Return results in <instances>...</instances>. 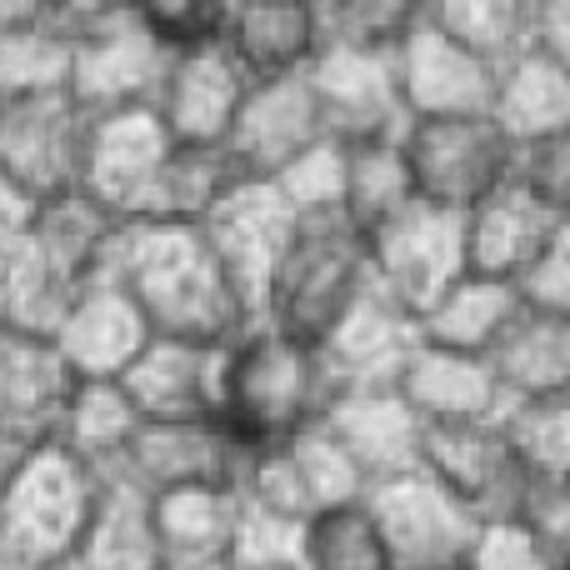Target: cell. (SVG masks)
<instances>
[{"mask_svg": "<svg viewBox=\"0 0 570 570\" xmlns=\"http://www.w3.org/2000/svg\"><path fill=\"white\" fill-rule=\"evenodd\" d=\"M106 281H116L146 315L150 335L166 341L226 345L246 325H256L200 226H166V220L120 226Z\"/></svg>", "mask_w": 570, "mask_h": 570, "instance_id": "obj_1", "label": "cell"}, {"mask_svg": "<svg viewBox=\"0 0 570 570\" xmlns=\"http://www.w3.org/2000/svg\"><path fill=\"white\" fill-rule=\"evenodd\" d=\"M335 401L331 365L315 345H301L271 325H246L220 345L216 425L240 451H266L325 421Z\"/></svg>", "mask_w": 570, "mask_h": 570, "instance_id": "obj_2", "label": "cell"}, {"mask_svg": "<svg viewBox=\"0 0 570 570\" xmlns=\"http://www.w3.org/2000/svg\"><path fill=\"white\" fill-rule=\"evenodd\" d=\"M365 285H371L365 236H355L341 216L295 220L266 281V295H261L256 325H271V331L321 351L335 325L351 315V305L365 295Z\"/></svg>", "mask_w": 570, "mask_h": 570, "instance_id": "obj_3", "label": "cell"}, {"mask_svg": "<svg viewBox=\"0 0 570 570\" xmlns=\"http://www.w3.org/2000/svg\"><path fill=\"white\" fill-rule=\"evenodd\" d=\"M401 156L415 200L445 216H471L521 176V146L495 126V116L405 120Z\"/></svg>", "mask_w": 570, "mask_h": 570, "instance_id": "obj_4", "label": "cell"}, {"mask_svg": "<svg viewBox=\"0 0 570 570\" xmlns=\"http://www.w3.org/2000/svg\"><path fill=\"white\" fill-rule=\"evenodd\" d=\"M166 60L136 6H70V96L90 116L150 106Z\"/></svg>", "mask_w": 570, "mask_h": 570, "instance_id": "obj_5", "label": "cell"}, {"mask_svg": "<svg viewBox=\"0 0 570 570\" xmlns=\"http://www.w3.org/2000/svg\"><path fill=\"white\" fill-rule=\"evenodd\" d=\"M86 136H90V110L70 90H40V96L6 100V116H0V176L20 190V200L30 210L76 196Z\"/></svg>", "mask_w": 570, "mask_h": 570, "instance_id": "obj_6", "label": "cell"}, {"mask_svg": "<svg viewBox=\"0 0 570 570\" xmlns=\"http://www.w3.org/2000/svg\"><path fill=\"white\" fill-rule=\"evenodd\" d=\"M170 150H176V140H170V130L160 126V116L150 106L90 116L86 160H80V196L106 210L110 220H120V226L150 220Z\"/></svg>", "mask_w": 570, "mask_h": 570, "instance_id": "obj_7", "label": "cell"}, {"mask_svg": "<svg viewBox=\"0 0 570 570\" xmlns=\"http://www.w3.org/2000/svg\"><path fill=\"white\" fill-rule=\"evenodd\" d=\"M236 491L291 525H311L321 515L341 511V505L365 501V481L345 461L341 445L325 435V425L291 435L281 445H266V451H250Z\"/></svg>", "mask_w": 570, "mask_h": 570, "instance_id": "obj_8", "label": "cell"}, {"mask_svg": "<svg viewBox=\"0 0 570 570\" xmlns=\"http://www.w3.org/2000/svg\"><path fill=\"white\" fill-rule=\"evenodd\" d=\"M365 511H371L395 570H461L475 546V531H481V521L425 471L371 485Z\"/></svg>", "mask_w": 570, "mask_h": 570, "instance_id": "obj_9", "label": "cell"}, {"mask_svg": "<svg viewBox=\"0 0 570 570\" xmlns=\"http://www.w3.org/2000/svg\"><path fill=\"white\" fill-rule=\"evenodd\" d=\"M365 256H371V281L421 321L425 305L465 276L461 216H445L415 200L375 236H365Z\"/></svg>", "mask_w": 570, "mask_h": 570, "instance_id": "obj_10", "label": "cell"}, {"mask_svg": "<svg viewBox=\"0 0 570 570\" xmlns=\"http://www.w3.org/2000/svg\"><path fill=\"white\" fill-rule=\"evenodd\" d=\"M421 471L431 475L445 495H455L481 525L515 521L525 495H531V475L515 461L501 421L461 425V431H425Z\"/></svg>", "mask_w": 570, "mask_h": 570, "instance_id": "obj_11", "label": "cell"}, {"mask_svg": "<svg viewBox=\"0 0 570 570\" xmlns=\"http://www.w3.org/2000/svg\"><path fill=\"white\" fill-rule=\"evenodd\" d=\"M395 90H401L405 120H445V116H491L495 70L455 46L431 16H415V26L395 46Z\"/></svg>", "mask_w": 570, "mask_h": 570, "instance_id": "obj_12", "label": "cell"}, {"mask_svg": "<svg viewBox=\"0 0 570 570\" xmlns=\"http://www.w3.org/2000/svg\"><path fill=\"white\" fill-rule=\"evenodd\" d=\"M321 140H331V130H325L311 80H250L246 100L236 110V126L226 136V156L246 180H276L285 166H295Z\"/></svg>", "mask_w": 570, "mask_h": 570, "instance_id": "obj_13", "label": "cell"}, {"mask_svg": "<svg viewBox=\"0 0 570 570\" xmlns=\"http://www.w3.org/2000/svg\"><path fill=\"white\" fill-rule=\"evenodd\" d=\"M240 465H246V451L216 421H156L140 425L116 471L106 475L156 501V495L190 491V485H236Z\"/></svg>", "mask_w": 570, "mask_h": 570, "instance_id": "obj_14", "label": "cell"}, {"mask_svg": "<svg viewBox=\"0 0 570 570\" xmlns=\"http://www.w3.org/2000/svg\"><path fill=\"white\" fill-rule=\"evenodd\" d=\"M305 80H311L325 130L335 140H375L405 130V106L401 90H395V50L325 40L321 56L305 70Z\"/></svg>", "mask_w": 570, "mask_h": 570, "instance_id": "obj_15", "label": "cell"}, {"mask_svg": "<svg viewBox=\"0 0 570 570\" xmlns=\"http://www.w3.org/2000/svg\"><path fill=\"white\" fill-rule=\"evenodd\" d=\"M200 230H206L216 261L226 266L230 285H236V295L246 301L250 321H256L266 281H271V271H276L291 230H295L291 206L281 200V190L271 186V180H236L230 196L210 210Z\"/></svg>", "mask_w": 570, "mask_h": 570, "instance_id": "obj_16", "label": "cell"}, {"mask_svg": "<svg viewBox=\"0 0 570 570\" xmlns=\"http://www.w3.org/2000/svg\"><path fill=\"white\" fill-rule=\"evenodd\" d=\"M421 351V325L401 301L365 285V295L351 305L341 325L331 331V341L321 345L325 365H331L335 395L341 391H395L411 365V355Z\"/></svg>", "mask_w": 570, "mask_h": 570, "instance_id": "obj_17", "label": "cell"}, {"mask_svg": "<svg viewBox=\"0 0 570 570\" xmlns=\"http://www.w3.org/2000/svg\"><path fill=\"white\" fill-rule=\"evenodd\" d=\"M246 90H250V76L226 56V46H200L166 60V76H160L150 110L160 116V126L170 130L176 146L216 150L226 146Z\"/></svg>", "mask_w": 570, "mask_h": 570, "instance_id": "obj_18", "label": "cell"}, {"mask_svg": "<svg viewBox=\"0 0 570 570\" xmlns=\"http://www.w3.org/2000/svg\"><path fill=\"white\" fill-rule=\"evenodd\" d=\"M80 381L60 361L56 341L0 331V435L26 451L60 441Z\"/></svg>", "mask_w": 570, "mask_h": 570, "instance_id": "obj_19", "label": "cell"}, {"mask_svg": "<svg viewBox=\"0 0 570 570\" xmlns=\"http://www.w3.org/2000/svg\"><path fill=\"white\" fill-rule=\"evenodd\" d=\"M325 435L345 451L365 491L395 475L421 471L425 425L411 415V405L395 391H341L325 411Z\"/></svg>", "mask_w": 570, "mask_h": 570, "instance_id": "obj_20", "label": "cell"}, {"mask_svg": "<svg viewBox=\"0 0 570 570\" xmlns=\"http://www.w3.org/2000/svg\"><path fill=\"white\" fill-rule=\"evenodd\" d=\"M120 391L136 405L140 425L156 421H216V385H220V345L166 341L150 335V345L120 375Z\"/></svg>", "mask_w": 570, "mask_h": 570, "instance_id": "obj_21", "label": "cell"}, {"mask_svg": "<svg viewBox=\"0 0 570 570\" xmlns=\"http://www.w3.org/2000/svg\"><path fill=\"white\" fill-rule=\"evenodd\" d=\"M76 381H120L150 345V325L116 281H90L76 291L60 331L50 335Z\"/></svg>", "mask_w": 570, "mask_h": 570, "instance_id": "obj_22", "label": "cell"}, {"mask_svg": "<svg viewBox=\"0 0 570 570\" xmlns=\"http://www.w3.org/2000/svg\"><path fill=\"white\" fill-rule=\"evenodd\" d=\"M411 415L425 431H461V425H491L501 421L505 395L495 385L491 365L475 355H455V351H435L421 341V351L411 355L401 385H395Z\"/></svg>", "mask_w": 570, "mask_h": 570, "instance_id": "obj_23", "label": "cell"}, {"mask_svg": "<svg viewBox=\"0 0 570 570\" xmlns=\"http://www.w3.org/2000/svg\"><path fill=\"white\" fill-rule=\"evenodd\" d=\"M220 46L250 80L305 76L321 56V6H301V0L226 6Z\"/></svg>", "mask_w": 570, "mask_h": 570, "instance_id": "obj_24", "label": "cell"}, {"mask_svg": "<svg viewBox=\"0 0 570 570\" xmlns=\"http://www.w3.org/2000/svg\"><path fill=\"white\" fill-rule=\"evenodd\" d=\"M461 230H465V271L515 285L525 276V266L541 256V246L551 240L556 216L515 176L505 190L481 200L471 216H461Z\"/></svg>", "mask_w": 570, "mask_h": 570, "instance_id": "obj_25", "label": "cell"}, {"mask_svg": "<svg viewBox=\"0 0 570 570\" xmlns=\"http://www.w3.org/2000/svg\"><path fill=\"white\" fill-rule=\"evenodd\" d=\"M70 90V6L0 0V96Z\"/></svg>", "mask_w": 570, "mask_h": 570, "instance_id": "obj_26", "label": "cell"}, {"mask_svg": "<svg viewBox=\"0 0 570 570\" xmlns=\"http://www.w3.org/2000/svg\"><path fill=\"white\" fill-rule=\"evenodd\" d=\"M525 315V301L511 281L495 276H475L465 271L461 281L445 295H435L421 311V341L435 351H455V355H475V361H491V351L511 335V325Z\"/></svg>", "mask_w": 570, "mask_h": 570, "instance_id": "obj_27", "label": "cell"}, {"mask_svg": "<svg viewBox=\"0 0 570 570\" xmlns=\"http://www.w3.org/2000/svg\"><path fill=\"white\" fill-rule=\"evenodd\" d=\"M160 566H166V556H160L150 495H140L136 485L116 481V475H100L96 511H90L66 570H160Z\"/></svg>", "mask_w": 570, "mask_h": 570, "instance_id": "obj_28", "label": "cell"}, {"mask_svg": "<svg viewBox=\"0 0 570 570\" xmlns=\"http://www.w3.org/2000/svg\"><path fill=\"white\" fill-rule=\"evenodd\" d=\"M485 365H491L505 405L570 401V321L525 311Z\"/></svg>", "mask_w": 570, "mask_h": 570, "instance_id": "obj_29", "label": "cell"}, {"mask_svg": "<svg viewBox=\"0 0 570 570\" xmlns=\"http://www.w3.org/2000/svg\"><path fill=\"white\" fill-rule=\"evenodd\" d=\"M166 566H226L240 521L236 485H190L150 501Z\"/></svg>", "mask_w": 570, "mask_h": 570, "instance_id": "obj_30", "label": "cell"}, {"mask_svg": "<svg viewBox=\"0 0 570 570\" xmlns=\"http://www.w3.org/2000/svg\"><path fill=\"white\" fill-rule=\"evenodd\" d=\"M76 291L80 285L36 246L30 230L0 246V331L50 341L66 321Z\"/></svg>", "mask_w": 570, "mask_h": 570, "instance_id": "obj_31", "label": "cell"}, {"mask_svg": "<svg viewBox=\"0 0 570 570\" xmlns=\"http://www.w3.org/2000/svg\"><path fill=\"white\" fill-rule=\"evenodd\" d=\"M491 116L515 146H535V140L556 136L570 126V70H561L551 56L525 50L495 76Z\"/></svg>", "mask_w": 570, "mask_h": 570, "instance_id": "obj_32", "label": "cell"}, {"mask_svg": "<svg viewBox=\"0 0 570 570\" xmlns=\"http://www.w3.org/2000/svg\"><path fill=\"white\" fill-rule=\"evenodd\" d=\"M345 146V180H341V216L355 236H375L385 220L415 206L411 176H405L401 136L375 140H341Z\"/></svg>", "mask_w": 570, "mask_h": 570, "instance_id": "obj_33", "label": "cell"}, {"mask_svg": "<svg viewBox=\"0 0 570 570\" xmlns=\"http://www.w3.org/2000/svg\"><path fill=\"white\" fill-rule=\"evenodd\" d=\"M425 16L455 46H465L475 60H485L495 76L515 56H525L535 36V0H435V6H425Z\"/></svg>", "mask_w": 570, "mask_h": 570, "instance_id": "obj_34", "label": "cell"}, {"mask_svg": "<svg viewBox=\"0 0 570 570\" xmlns=\"http://www.w3.org/2000/svg\"><path fill=\"white\" fill-rule=\"evenodd\" d=\"M136 431H140V415L116 381H80L56 445H66L90 471L106 475V471H116V461L126 455V445L136 441Z\"/></svg>", "mask_w": 570, "mask_h": 570, "instance_id": "obj_35", "label": "cell"}, {"mask_svg": "<svg viewBox=\"0 0 570 570\" xmlns=\"http://www.w3.org/2000/svg\"><path fill=\"white\" fill-rule=\"evenodd\" d=\"M295 570H395V566L365 501H355L305 525Z\"/></svg>", "mask_w": 570, "mask_h": 570, "instance_id": "obj_36", "label": "cell"}, {"mask_svg": "<svg viewBox=\"0 0 570 570\" xmlns=\"http://www.w3.org/2000/svg\"><path fill=\"white\" fill-rule=\"evenodd\" d=\"M501 431L511 441L521 471L531 475V485L570 481V401L505 405Z\"/></svg>", "mask_w": 570, "mask_h": 570, "instance_id": "obj_37", "label": "cell"}, {"mask_svg": "<svg viewBox=\"0 0 570 570\" xmlns=\"http://www.w3.org/2000/svg\"><path fill=\"white\" fill-rule=\"evenodd\" d=\"M341 180H345V146L331 136L305 150L295 166H285L271 186L281 190V200L291 206L295 220H325L341 216Z\"/></svg>", "mask_w": 570, "mask_h": 570, "instance_id": "obj_38", "label": "cell"}, {"mask_svg": "<svg viewBox=\"0 0 570 570\" xmlns=\"http://www.w3.org/2000/svg\"><path fill=\"white\" fill-rule=\"evenodd\" d=\"M301 535L305 525H291L281 515L261 511L240 495V521H236V541H230V570H295L301 561Z\"/></svg>", "mask_w": 570, "mask_h": 570, "instance_id": "obj_39", "label": "cell"}, {"mask_svg": "<svg viewBox=\"0 0 570 570\" xmlns=\"http://www.w3.org/2000/svg\"><path fill=\"white\" fill-rule=\"evenodd\" d=\"M461 570H561V556L525 521H491L475 531V546Z\"/></svg>", "mask_w": 570, "mask_h": 570, "instance_id": "obj_40", "label": "cell"}, {"mask_svg": "<svg viewBox=\"0 0 570 570\" xmlns=\"http://www.w3.org/2000/svg\"><path fill=\"white\" fill-rule=\"evenodd\" d=\"M515 291H521L525 311L570 321V220H556L551 240H546L541 256L525 266V276L515 281Z\"/></svg>", "mask_w": 570, "mask_h": 570, "instance_id": "obj_41", "label": "cell"}, {"mask_svg": "<svg viewBox=\"0 0 570 570\" xmlns=\"http://www.w3.org/2000/svg\"><path fill=\"white\" fill-rule=\"evenodd\" d=\"M146 36L156 40L166 56H186V50L200 46H220V20H226V6H136Z\"/></svg>", "mask_w": 570, "mask_h": 570, "instance_id": "obj_42", "label": "cell"}, {"mask_svg": "<svg viewBox=\"0 0 570 570\" xmlns=\"http://www.w3.org/2000/svg\"><path fill=\"white\" fill-rule=\"evenodd\" d=\"M521 186L556 220H570V126L521 150Z\"/></svg>", "mask_w": 570, "mask_h": 570, "instance_id": "obj_43", "label": "cell"}, {"mask_svg": "<svg viewBox=\"0 0 570 570\" xmlns=\"http://www.w3.org/2000/svg\"><path fill=\"white\" fill-rule=\"evenodd\" d=\"M515 521H525L566 561V556H570V481L531 485V495H525V505H521V515H515Z\"/></svg>", "mask_w": 570, "mask_h": 570, "instance_id": "obj_44", "label": "cell"}, {"mask_svg": "<svg viewBox=\"0 0 570 570\" xmlns=\"http://www.w3.org/2000/svg\"><path fill=\"white\" fill-rule=\"evenodd\" d=\"M531 46L570 70V0H535V36Z\"/></svg>", "mask_w": 570, "mask_h": 570, "instance_id": "obj_45", "label": "cell"}, {"mask_svg": "<svg viewBox=\"0 0 570 570\" xmlns=\"http://www.w3.org/2000/svg\"><path fill=\"white\" fill-rule=\"evenodd\" d=\"M26 220H30V206L20 200V190L0 176V246H6V240H16L20 230H26Z\"/></svg>", "mask_w": 570, "mask_h": 570, "instance_id": "obj_46", "label": "cell"}, {"mask_svg": "<svg viewBox=\"0 0 570 570\" xmlns=\"http://www.w3.org/2000/svg\"><path fill=\"white\" fill-rule=\"evenodd\" d=\"M26 445H16V441H6V435H0V491H6L10 485V475L20 471V461H26Z\"/></svg>", "mask_w": 570, "mask_h": 570, "instance_id": "obj_47", "label": "cell"}, {"mask_svg": "<svg viewBox=\"0 0 570 570\" xmlns=\"http://www.w3.org/2000/svg\"><path fill=\"white\" fill-rule=\"evenodd\" d=\"M160 570H230V566H160Z\"/></svg>", "mask_w": 570, "mask_h": 570, "instance_id": "obj_48", "label": "cell"}, {"mask_svg": "<svg viewBox=\"0 0 570 570\" xmlns=\"http://www.w3.org/2000/svg\"><path fill=\"white\" fill-rule=\"evenodd\" d=\"M0 116H6V96H0Z\"/></svg>", "mask_w": 570, "mask_h": 570, "instance_id": "obj_49", "label": "cell"}, {"mask_svg": "<svg viewBox=\"0 0 570 570\" xmlns=\"http://www.w3.org/2000/svg\"><path fill=\"white\" fill-rule=\"evenodd\" d=\"M561 570H570V556H566V561H561Z\"/></svg>", "mask_w": 570, "mask_h": 570, "instance_id": "obj_50", "label": "cell"}]
</instances>
